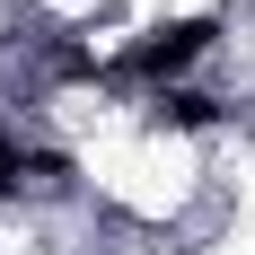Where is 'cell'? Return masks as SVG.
I'll use <instances>...</instances> for the list:
<instances>
[{"label":"cell","mask_w":255,"mask_h":255,"mask_svg":"<svg viewBox=\"0 0 255 255\" xmlns=\"http://www.w3.org/2000/svg\"><path fill=\"white\" fill-rule=\"evenodd\" d=\"M0 194H26V141L0 132Z\"/></svg>","instance_id":"3957f363"},{"label":"cell","mask_w":255,"mask_h":255,"mask_svg":"<svg viewBox=\"0 0 255 255\" xmlns=\"http://www.w3.org/2000/svg\"><path fill=\"white\" fill-rule=\"evenodd\" d=\"M211 35H220L211 18H176V26H150V35L132 44V79H150V88H176V79H185V71H194V62L211 53Z\"/></svg>","instance_id":"6da1fadb"},{"label":"cell","mask_w":255,"mask_h":255,"mask_svg":"<svg viewBox=\"0 0 255 255\" xmlns=\"http://www.w3.org/2000/svg\"><path fill=\"white\" fill-rule=\"evenodd\" d=\"M158 124L203 132V124H220V97H194V88H158Z\"/></svg>","instance_id":"7a4b0ae2"}]
</instances>
